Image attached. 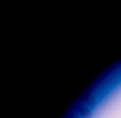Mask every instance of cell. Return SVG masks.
I'll return each mask as SVG.
<instances>
[{
    "label": "cell",
    "mask_w": 121,
    "mask_h": 118,
    "mask_svg": "<svg viewBox=\"0 0 121 118\" xmlns=\"http://www.w3.org/2000/svg\"><path fill=\"white\" fill-rule=\"evenodd\" d=\"M74 111H75L81 118H91V115H93V111H91L90 107L85 106L83 103H81V102H77V103L74 105Z\"/></svg>",
    "instance_id": "6da1fadb"
},
{
    "label": "cell",
    "mask_w": 121,
    "mask_h": 118,
    "mask_svg": "<svg viewBox=\"0 0 121 118\" xmlns=\"http://www.w3.org/2000/svg\"><path fill=\"white\" fill-rule=\"evenodd\" d=\"M79 102L83 103L85 106H87V107H90V109L97 105V99H95V97L93 95L90 91L83 93L82 95H81V98H79Z\"/></svg>",
    "instance_id": "7a4b0ae2"
},
{
    "label": "cell",
    "mask_w": 121,
    "mask_h": 118,
    "mask_svg": "<svg viewBox=\"0 0 121 118\" xmlns=\"http://www.w3.org/2000/svg\"><path fill=\"white\" fill-rule=\"evenodd\" d=\"M65 118H81V117H79V115H78V114L75 113L74 110H71V111H69V113L66 114Z\"/></svg>",
    "instance_id": "3957f363"
}]
</instances>
